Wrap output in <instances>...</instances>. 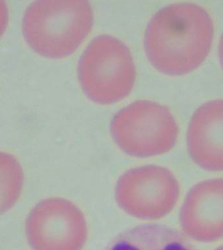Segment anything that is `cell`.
Wrapping results in <instances>:
<instances>
[{"mask_svg": "<svg viewBox=\"0 0 223 250\" xmlns=\"http://www.w3.org/2000/svg\"><path fill=\"white\" fill-rule=\"evenodd\" d=\"M213 33V20L204 8L191 3L171 4L149 21L145 50L156 69L170 75H182L204 62Z\"/></svg>", "mask_w": 223, "mask_h": 250, "instance_id": "1", "label": "cell"}, {"mask_svg": "<svg viewBox=\"0 0 223 250\" xmlns=\"http://www.w3.org/2000/svg\"><path fill=\"white\" fill-rule=\"evenodd\" d=\"M93 23V9L86 0H39L25 10L22 27L35 52L58 58L76 50Z\"/></svg>", "mask_w": 223, "mask_h": 250, "instance_id": "2", "label": "cell"}, {"mask_svg": "<svg viewBox=\"0 0 223 250\" xmlns=\"http://www.w3.org/2000/svg\"><path fill=\"white\" fill-rule=\"evenodd\" d=\"M78 75L84 93L96 103H115L134 85L136 66L127 45L113 35H98L80 57Z\"/></svg>", "mask_w": 223, "mask_h": 250, "instance_id": "3", "label": "cell"}, {"mask_svg": "<svg viewBox=\"0 0 223 250\" xmlns=\"http://www.w3.org/2000/svg\"><path fill=\"white\" fill-rule=\"evenodd\" d=\"M111 126L119 147L136 157L169 151L178 136L177 123L170 109L146 100L135 101L117 111Z\"/></svg>", "mask_w": 223, "mask_h": 250, "instance_id": "4", "label": "cell"}, {"mask_svg": "<svg viewBox=\"0 0 223 250\" xmlns=\"http://www.w3.org/2000/svg\"><path fill=\"white\" fill-rule=\"evenodd\" d=\"M180 194L177 178L167 168L145 166L123 174L115 189L117 204L131 216L157 220L171 212Z\"/></svg>", "mask_w": 223, "mask_h": 250, "instance_id": "5", "label": "cell"}, {"mask_svg": "<svg viewBox=\"0 0 223 250\" xmlns=\"http://www.w3.org/2000/svg\"><path fill=\"white\" fill-rule=\"evenodd\" d=\"M33 250H82L88 239L83 213L70 201L52 197L35 205L25 222Z\"/></svg>", "mask_w": 223, "mask_h": 250, "instance_id": "6", "label": "cell"}, {"mask_svg": "<svg viewBox=\"0 0 223 250\" xmlns=\"http://www.w3.org/2000/svg\"><path fill=\"white\" fill-rule=\"evenodd\" d=\"M180 225L187 237L200 242L223 238V179L205 180L190 189L180 212Z\"/></svg>", "mask_w": 223, "mask_h": 250, "instance_id": "7", "label": "cell"}, {"mask_svg": "<svg viewBox=\"0 0 223 250\" xmlns=\"http://www.w3.org/2000/svg\"><path fill=\"white\" fill-rule=\"evenodd\" d=\"M188 152L194 163L205 171H223V99L203 104L190 121Z\"/></svg>", "mask_w": 223, "mask_h": 250, "instance_id": "8", "label": "cell"}, {"mask_svg": "<svg viewBox=\"0 0 223 250\" xmlns=\"http://www.w3.org/2000/svg\"><path fill=\"white\" fill-rule=\"evenodd\" d=\"M103 250H196L187 236L169 226L140 225L115 236Z\"/></svg>", "mask_w": 223, "mask_h": 250, "instance_id": "9", "label": "cell"}, {"mask_svg": "<svg viewBox=\"0 0 223 250\" xmlns=\"http://www.w3.org/2000/svg\"><path fill=\"white\" fill-rule=\"evenodd\" d=\"M24 174L13 154L0 151V216L13 208L22 191Z\"/></svg>", "mask_w": 223, "mask_h": 250, "instance_id": "10", "label": "cell"}, {"mask_svg": "<svg viewBox=\"0 0 223 250\" xmlns=\"http://www.w3.org/2000/svg\"><path fill=\"white\" fill-rule=\"evenodd\" d=\"M9 21V9L5 1L0 0V37L5 31Z\"/></svg>", "mask_w": 223, "mask_h": 250, "instance_id": "11", "label": "cell"}, {"mask_svg": "<svg viewBox=\"0 0 223 250\" xmlns=\"http://www.w3.org/2000/svg\"><path fill=\"white\" fill-rule=\"evenodd\" d=\"M219 59H220L221 64L223 68V33L222 36L221 37L220 41H219Z\"/></svg>", "mask_w": 223, "mask_h": 250, "instance_id": "12", "label": "cell"}, {"mask_svg": "<svg viewBox=\"0 0 223 250\" xmlns=\"http://www.w3.org/2000/svg\"><path fill=\"white\" fill-rule=\"evenodd\" d=\"M215 250H223V245L221 246V247L217 248V249Z\"/></svg>", "mask_w": 223, "mask_h": 250, "instance_id": "13", "label": "cell"}]
</instances>
